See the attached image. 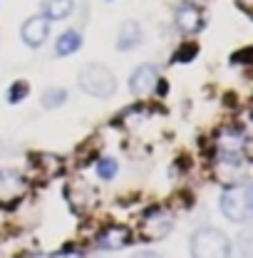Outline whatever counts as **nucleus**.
I'll return each mask as SVG.
<instances>
[{"mask_svg": "<svg viewBox=\"0 0 253 258\" xmlns=\"http://www.w3.org/2000/svg\"><path fill=\"white\" fill-rule=\"evenodd\" d=\"M253 189L248 181H238V184H231L226 186V191L221 194V214L233 221V224H246L253 214Z\"/></svg>", "mask_w": 253, "mask_h": 258, "instance_id": "1", "label": "nucleus"}, {"mask_svg": "<svg viewBox=\"0 0 253 258\" xmlns=\"http://www.w3.org/2000/svg\"><path fill=\"white\" fill-rule=\"evenodd\" d=\"M191 258H231V238L221 228L204 226L191 236Z\"/></svg>", "mask_w": 253, "mask_h": 258, "instance_id": "2", "label": "nucleus"}, {"mask_svg": "<svg viewBox=\"0 0 253 258\" xmlns=\"http://www.w3.org/2000/svg\"><path fill=\"white\" fill-rule=\"evenodd\" d=\"M80 87L92 97L99 99H107L117 92V77L114 72L102 62H90L80 70V77H77Z\"/></svg>", "mask_w": 253, "mask_h": 258, "instance_id": "3", "label": "nucleus"}, {"mask_svg": "<svg viewBox=\"0 0 253 258\" xmlns=\"http://www.w3.org/2000/svg\"><path fill=\"white\" fill-rule=\"evenodd\" d=\"M28 194V179L20 171L3 169L0 171V209H15Z\"/></svg>", "mask_w": 253, "mask_h": 258, "instance_id": "4", "label": "nucleus"}, {"mask_svg": "<svg viewBox=\"0 0 253 258\" xmlns=\"http://www.w3.org/2000/svg\"><path fill=\"white\" fill-rule=\"evenodd\" d=\"M171 228H174V216H171V211H166L161 206L149 209L142 216V224H139V231H142V236L147 241H161V238H166L171 233Z\"/></svg>", "mask_w": 253, "mask_h": 258, "instance_id": "5", "label": "nucleus"}, {"mask_svg": "<svg viewBox=\"0 0 253 258\" xmlns=\"http://www.w3.org/2000/svg\"><path fill=\"white\" fill-rule=\"evenodd\" d=\"M243 159H246L243 152H219L216 161H214L216 181L223 184V186L238 184L241 176H243Z\"/></svg>", "mask_w": 253, "mask_h": 258, "instance_id": "6", "label": "nucleus"}, {"mask_svg": "<svg viewBox=\"0 0 253 258\" xmlns=\"http://www.w3.org/2000/svg\"><path fill=\"white\" fill-rule=\"evenodd\" d=\"M174 23L184 35H196L204 28V13L194 3H181L174 13Z\"/></svg>", "mask_w": 253, "mask_h": 258, "instance_id": "7", "label": "nucleus"}, {"mask_svg": "<svg viewBox=\"0 0 253 258\" xmlns=\"http://www.w3.org/2000/svg\"><path fill=\"white\" fill-rule=\"evenodd\" d=\"M159 80V70L154 64L144 62L139 64L134 72H132V77H129V92L137 97H144L149 95L152 90H154V82Z\"/></svg>", "mask_w": 253, "mask_h": 258, "instance_id": "8", "label": "nucleus"}, {"mask_svg": "<svg viewBox=\"0 0 253 258\" xmlns=\"http://www.w3.org/2000/svg\"><path fill=\"white\" fill-rule=\"evenodd\" d=\"M20 35H23V42L28 47H40L47 35H50V20L45 15H35V18H28L20 28Z\"/></svg>", "mask_w": 253, "mask_h": 258, "instance_id": "9", "label": "nucleus"}, {"mask_svg": "<svg viewBox=\"0 0 253 258\" xmlns=\"http://www.w3.org/2000/svg\"><path fill=\"white\" fill-rule=\"evenodd\" d=\"M97 248L102 251H119L132 243V231L126 226H107L99 236H97Z\"/></svg>", "mask_w": 253, "mask_h": 258, "instance_id": "10", "label": "nucleus"}, {"mask_svg": "<svg viewBox=\"0 0 253 258\" xmlns=\"http://www.w3.org/2000/svg\"><path fill=\"white\" fill-rule=\"evenodd\" d=\"M142 42V25L137 23V20H126L122 23V28H119V35H117V50H134L137 45Z\"/></svg>", "mask_w": 253, "mask_h": 258, "instance_id": "11", "label": "nucleus"}, {"mask_svg": "<svg viewBox=\"0 0 253 258\" xmlns=\"http://www.w3.org/2000/svg\"><path fill=\"white\" fill-rule=\"evenodd\" d=\"M80 47H82V35H80V30H65L62 35L57 37V42H55V52H57V57L75 55Z\"/></svg>", "mask_w": 253, "mask_h": 258, "instance_id": "12", "label": "nucleus"}, {"mask_svg": "<svg viewBox=\"0 0 253 258\" xmlns=\"http://www.w3.org/2000/svg\"><path fill=\"white\" fill-rule=\"evenodd\" d=\"M42 10H45V18L47 20H65V18L72 15L75 0H45L42 3Z\"/></svg>", "mask_w": 253, "mask_h": 258, "instance_id": "13", "label": "nucleus"}, {"mask_svg": "<svg viewBox=\"0 0 253 258\" xmlns=\"http://www.w3.org/2000/svg\"><path fill=\"white\" fill-rule=\"evenodd\" d=\"M30 161H32V166L40 169L45 176H57V174H62V159L55 157V154H37V157H32Z\"/></svg>", "mask_w": 253, "mask_h": 258, "instance_id": "14", "label": "nucleus"}, {"mask_svg": "<svg viewBox=\"0 0 253 258\" xmlns=\"http://www.w3.org/2000/svg\"><path fill=\"white\" fill-rule=\"evenodd\" d=\"M65 99H67V90H65V87H47V90L40 95V104H42L45 109H55V107L65 104Z\"/></svg>", "mask_w": 253, "mask_h": 258, "instance_id": "15", "label": "nucleus"}, {"mask_svg": "<svg viewBox=\"0 0 253 258\" xmlns=\"http://www.w3.org/2000/svg\"><path fill=\"white\" fill-rule=\"evenodd\" d=\"M28 95H30V85H28L25 80H15V82L8 87V102H10V104L23 102Z\"/></svg>", "mask_w": 253, "mask_h": 258, "instance_id": "16", "label": "nucleus"}, {"mask_svg": "<svg viewBox=\"0 0 253 258\" xmlns=\"http://www.w3.org/2000/svg\"><path fill=\"white\" fill-rule=\"evenodd\" d=\"M117 169H119V164H117V159H112V157H102V159L97 161V174L104 181L114 179L117 176Z\"/></svg>", "mask_w": 253, "mask_h": 258, "instance_id": "17", "label": "nucleus"}, {"mask_svg": "<svg viewBox=\"0 0 253 258\" xmlns=\"http://www.w3.org/2000/svg\"><path fill=\"white\" fill-rule=\"evenodd\" d=\"M196 52H199V45L189 40V42H184V45H179V47L174 50L171 62H191V60L196 57Z\"/></svg>", "mask_w": 253, "mask_h": 258, "instance_id": "18", "label": "nucleus"}, {"mask_svg": "<svg viewBox=\"0 0 253 258\" xmlns=\"http://www.w3.org/2000/svg\"><path fill=\"white\" fill-rule=\"evenodd\" d=\"M248 55H251V50H241V52H236V55L231 57V64L233 62H248V60H251Z\"/></svg>", "mask_w": 253, "mask_h": 258, "instance_id": "19", "label": "nucleus"}, {"mask_svg": "<svg viewBox=\"0 0 253 258\" xmlns=\"http://www.w3.org/2000/svg\"><path fill=\"white\" fill-rule=\"evenodd\" d=\"M236 5L246 13V15H251V10H253V0H236Z\"/></svg>", "mask_w": 253, "mask_h": 258, "instance_id": "20", "label": "nucleus"}, {"mask_svg": "<svg viewBox=\"0 0 253 258\" xmlns=\"http://www.w3.org/2000/svg\"><path fill=\"white\" fill-rule=\"evenodd\" d=\"M154 87H157V95L159 97H164V95H166V90H169L166 80H157V82H154Z\"/></svg>", "mask_w": 253, "mask_h": 258, "instance_id": "21", "label": "nucleus"}, {"mask_svg": "<svg viewBox=\"0 0 253 258\" xmlns=\"http://www.w3.org/2000/svg\"><path fill=\"white\" fill-rule=\"evenodd\" d=\"M132 258H161V256L154 253V251H139V253H134Z\"/></svg>", "mask_w": 253, "mask_h": 258, "instance_id": "22", "label": "nucleus"}, {"mask_svg": "<svg viewBox=\"0 0 253 258\" xmlns=\"http://www.w3.org/2000/svg\"><path fill=\"white\" fill-rule=\"evenodd\" d=\"M28 258H57V256H52V253H30Z\"/></svg>", "mask_w": 253, "mask_h": 258, "instance_id": "23", "label": "nucleus"}, {"mask_svg": "<svg viewBox=\"0 0 253 258\" xmlns=\"http://www.w3.org/2000/svg\"><path fill=\"white\" fill-rule=\"evenodd\" d=\"M62 258H82V253H70V251H65Z\"/></svg>", "mask_w": 253, "mask_h": 258, "instance_id": "24", "label": "nucleus"}, {"mask_svg": "<svg viewBox=\"0 0 253 258\" xmlns=\"http://www.w3.org/2000/svg\"><path fill=\"white\" fill-rule=\"evenodd\" d=\"M0 152H3V142H0Z\"/></svg>", "mask_w": 253, "mask_h": 258, "instance_id": "25", "label": "nucleus"}, {"mask_svg": "<svg viewBox=\"0 0 253 258\" xmlns=\"http://www.w3.org/2000/svg\"><path fill=\"white\" fill-rule=\"evenodd\" d=\"M107 3H112V0H107Z\"/></svg>", "mask_w": 253, "mask_h": 258, "instance_id": "26", "label": "nucleus"}]
</instances>
